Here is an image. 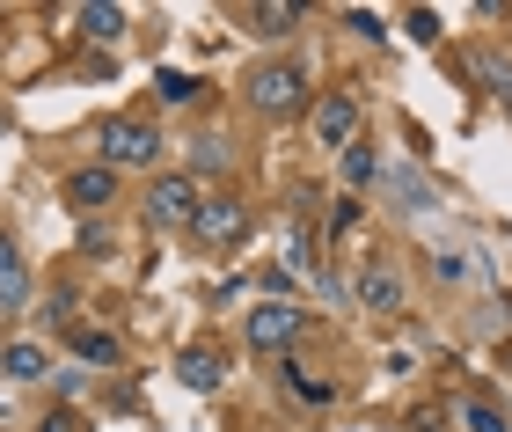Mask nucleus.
I'll return each mask as SVG.
<instances>
[{"mask_svg":"<svg viewBox=\"0 0 512 432\" xmlns=\"http://www.w3.org/2000/svg\"><path fill=\"white\" fill-rule=\"evenodd\" d=\"M161 154V132L147 118H110L103 125V169H147Z\"/></svg>","mask_w":512,"mask_h":432,"instance_id":"1","label":"nucleus"},{"mask_svg":"<svg viewBox=\"0 0 512 432\" xmlns=\"http://www.w3.org/2000/svg\"><path fill=\"white\" fill-rule=\"evenodd\" d=\"M249 103L264 110V118H293V110L308 103V74H300V66H264V74L249 81Z\"/></svg>","mask_w":512,"mask_h":432,"instance_id":"2","label":"nucleus"},{"mask_svg":"<svg viewBox=\"0 0 512 432\" xmlns=\"http://www.w3.org/2000/svg\"><path fill=\"white\" fill-rule=\"evenodd\" d=\"M191 213H198V176H154L147 220L154 227H191Z\"/></svg>","mask_w":512,"mask_h":432,"instance_id":"3","label":"nucleus"},{"mask_svg":"<svg viewBox=\"0 0 512 432\" xmlns=\"http://www.w3.org/2000/svg\"><path fill=\"white\" fill-rule=\"evenodd\" d=\"M191 235L205 242V249H227V242H242L249 235V213L235 206V198H198V213H191Z\"/></svg>","mask_w":512,"mask_h":432,"instance_id":"4","label":"nucleus"},{"mask_svg":"<svg viewBox=\"0 0 512 432\" xmlns=\"http://www.w3.org/2000/svg\"><path fill=\"white\" fill-rule=\"evenodd\" d=\"M300 323H308L300 308H286V301H264V308L249 315V345H256V352H293Z\"/></svg>","mask_w":512,"mask_h":432,"instance_id":"5","label":"nucleus"},{"mask_svg":"<svg viewBox=\"0 0 512 432\" xmlns=\"http://www.w3.org/2000/svg\"><path fill=\"white\" fill-rule=\"evenodd\" d=\"M315 140L322 147H352L359 140V103L344 96V88H330V96L315 103Z\"/></svg>","mask_w":512,"mask_h":432,"instance_id":"6","label":"nucleus"},{"mask_svg":"<svg viewBox=\"0 0 512 432\" xmlns=\"http://www.w3.org/2000/svg\"><path fill=\"white\" fill-rule=\"evenodd\" d=\"M359 301L374 308V315H395V308H403V279H395L388 264H366L359 271Z\"/></svg>","mask_w":512,"mask_h":432,"instance_id":"7","label":"nucleus"},{"mask_svg":"<svg viewBox=\"0 0 512 432\" xmlns=\"http://www.w3.org/2000/svg\"><path fill=\"white\" fill-rule=\"evenodd\" d=\"M30 301V271H22V249H15V235H0V308H22Z\"/></svg>","mask_w":512,"mask_h":432,"instance_id":"8","label":"nucleus"},{"mask_svg":"<svg viewBox=\"0 0 512 432\" xmlns=\"http://www.w3.org/2000/svg\"><path fill=\"white\" fill-rule=\"evenodd\" d=\"M176 374H183V389H220L227 359H220L213 345H183V359H176Z\"/></svg>","mask_w":512,"mask_h":432,"instance_id":"9","label":"nucleus"},{"mask_svg":"<svg viewBox=\"0 0 512 432\" xmlns=\"http://www.w3.org/2000/svg\"><path fill=\"white\" fill-rule=\"evenodd\" d=\"M110 191H118V169H74V176H66V198H74V206H103V198Z\"/></svg>","mask_w":512,"mask_h":432,"instance_id":"10","label":"nucleus"},{"mask_svg":"<svg viewBox=\"0 0 512 432\" xmlns=\"http://www.w3.org/2000/svg\"><path fill=\"white\" fill-rule=\"evenodd\" d=\"M66 337H74V352H81V359H96V367H110V359H118V337H110V330H88V323H74Z\"/></svg>","mask_w":512,"mask_h":432,"instance_id":"11","label":"nucleus"},{"mask_svg":"<svg viewBox=\"0 0 512 432\" xmlns=\"http://www.w3.org/2000/svg\"><path fill=\"white\" fill-rule=\"evenodd\" d=\"M15 381H44L52 374V359H44V345H8V359H0Z\"/></svg>","mask_w":512,"mask_h":432,"instance_id":"12","label":"nucleus"},{"mask_svg":"<svg viewBox=\"0 0 512 432\" xmlns=\"http://www.w3.org/2000/svg\"><path fill=\"white\" fill-rule=\"evenodd\" d=\"M81 30L88 37H118L125 30V8H81Z\"/></svg>","mask_w":512,"mask_h":432,"instance_id":"13","label":"nucleus"},{"mask_svg":"<svg viewBox=\"0 0 512 432\" xmlns=\"http://www.w3.org/2000/svg\"><path fill=\"white\" fill-rule=\"evenodd\" d=\"M256 22H264V37H286L293 22H300V8H286V0H278V8H256Z\"/></svg>","mask_w":512,"mask_h":432,"instance_id":"14","label":"nucleus"},{"mask_svg":"<svg viewBox=\"0 0 512 432\" xmlns=\"http://www.w3.org/2000/svg\"><path fill=\"white\" fill-rule=\"evenodd\" d=\"M344 176H352V184H366V176H374V147H344Z\"/></svg>","mask_w":512,"mask_h":432,"instance_id":"15","label":"nucleus"},{"mask_svg":"<svg viewBox=\"0 0 512 432\" xmlns=\"http://www.w3.org/2000/svg\"><path fill=\"white\" fill-rule=\"evenodd\" d=\"M161 96H169V103H191V96H198V81H183V74H169V81H161Z\"/></svg>","mask_w":512,"mask_h":432,"instance_id":"16","label":"nucleus"},{"mask_svg":"<svg viewBox=\"0 0 512 432\" xmlns=\"http://www.w3.org/2000/svg\"><path fill=\"white\" fill-rule=\"evenodd\" d=\"M191 162H198V169H220V162H227V147H220V140H198Z\"/></svg>","mask_w":512,"mask_h":432,"instance_id":"17","label":"nucleus"},{"mask_svg":"<svg viewBox=\"0 0 512 432\" xmlns=\"http://www.w3.org/2000/svg\"><path fill=\"white\" fill-rule=\"evenodd\" d=\"M469 432H505V425H498V411H469Z\"/></svg>","mask_w":512,"mask_h":432,"instance_id":"18","label":"nucleus"},{"mask_svg":"<svg viewBox=\"0 0 512 432\" xmlns=\"http://www.w3.org/2000/svg\"><path fill=\"white\" fill-rule=\"evenodd\" d=\"M44 432H81V425H74V418H66V411H59V418H44Z\"/></svg>","mask_w":512,"mask_h":432,"instance_id":"19","label":"nucleus"}]
</instances>
